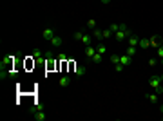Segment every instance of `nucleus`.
Masks as SVG:
<instances>
[{"instance_id": "obj_1", "label": "nucleus", "mask_w": 163, "mask_h": 121, "mask_svg": "<svg viewBox=\"0 0 163 121\" xmlns=\"http://www.w3.org/2000/svg\"><path fill=\"white\" fill-rule=\"evenodd\" d=\"M114 36H116V40H118V42H125L127 38L131 36V29L127 27L125 24H121V26H120V29H118V31L114 33Z\"/></svg>"}, {"instance_id": "obj_2", "label": "nucleus", "mask_w": 163, "mask_h": 121, "mask_svg": "<svg viewBox=\"0 0 163 121\" xmlns=\"http://www.w3.org/2000/svg\"><path fill=\"white\" fill-rule=\"evenodd\" d=\"M149 87H152V89L160 94L161 92V78H160V76H152L150 81H149Z\"/></svg>"}, {"instance_id": "obj_3", "label": "nucleus", "mask_w": 163, "mask_h": 121, "mask_svg": "<svg viewBox=\"0 0 163 121\" xmlns=\"http://www.w3.org/2000/svg\"><path fill=\"white\" fill-rule=\"evenodd\" d=\"M54 35H56V33H54V29H44V31H42V38H44V40H47V42L51 40Z\"/></svg>"}, {"instance_id": "obj_4", "label": "nucleus", "mask_w": 163, "mask_h": 121, "mask_svg": "<svg viewBox=\"0 0 163 121\" xmlns=\"http://www.w3.org/2000/svg\"><path fill=\"white\" fill-rule=\"evenodd\" d=\"M49 43H51V45H54V47H60L62 45V36H58V35H54L53 38H51V40H49Z\"/></svg>"}, {"instance_id": "obj_5", "label": "nucleus", "mask_w": 163, "mask_h": 121, "mask_svg": "<svg viewBox=\"0 0 163 121\" xmlns=\"http://www.w3.org/2000/svg\"><path fill=\"white\" fill-rule=\"evenodd\" d=\"M149 40H150V45H154V47L163 45V38H160V36H150Z\"/></svg>"}, {"instance_id": "obj_6", "label": "nucleus", "mask_w": 163, "mask_h": 121, "mask_svg": "<svg viewBox=\"0 0 163 121\" xmlns=\"http://www.w3.org/2000/svg\"><path fill=\"white\" fill-rule=\"evenodd\" d=\"M58 83H60V87H67L73 83V78H69V76H62L60 80H58Z\"/></svg>"}, {"instance_id": "obj_7", "label": "nucleus", "mask_w": 163, "mask_h": 121, "mask_svg": "<svg viewBox=\"0 0 163 121\" xmlns=\"http://www.w3.org/2000/svg\"><path fill=\"white\" fill-rule=\"evenodd\" d=\"M131 61H132V56H129V54H125V56H120V63H121L123 67L131 65Z\"/></svg>"}, {"instance_id": "obj_8", "label": "nucleus", "mask_w": 163, "mask_h": 121, "mask_svg": "<svg viewBox=\"0 0 163 121\" xmlns=\"http://www.w3.org/2000/svg\"><path fill=\"white\" fill-rule=\"evenodd\" d=\"M138 47H141V49H149V47H150V40H149V38H140Z\"/></svg>"}, {"instance_id": "obj_9", "label": "nucleus", "mask_w": 163, "mask_h": 121, "mask_svg": "<svg viewBox=\"0 0 163 121\" xmlns=\"http://www.w3.org/2000/svg\"><path fill=\"white\" fill-rule=\"evenodd\" d=\"M127 42H129V45H131V47H138V43H140V38L134 36V35H131L129 38H127Z\"/></svg>"}, {"instance_id": "obj_10", "label": "nucleus", "mask_w": 163, "mask_h": 121, "mask_svg": "<svg viewBox=\"0 0 163 121\" xmlns=\"http://www.w3.org/2000/svg\"><path fill=\"white\" fill-rule=\"evenodd\" d=\"M85 67H83V65H80V67H75V71H73V72H75V76H76V78H80V76H83V74H85Z\"/></svg>"}, {"instance_id": "obj_11", "label": "nucleus", "mask_w": 163, "mask_h": 121, "mask_svg": "<svg viewBox=\"0 0 163 121\" xmlns=\"http://www.w3.org/2000/svg\"><path fill=\"white\" fill-rule=\"evenodd\" d=\"M33 58L34 60H42V58H46V52H42L40 49H34L33 51Z\"/></svg>"}, {"instance_id": "obj_12", "label": "nucleus", "mask_w": 163, "mask_h": 121, "mask_svg": "<svg viewBox=\"0 0 163 121\" xmlns=\"http://www.w3.org/2000/svg\"><path fill=\"white\" fill-rule=\"evenodd\" d=\"M92 36H94L96 38V40H102V38H103V29H92Z\"/></svg>"}, {"instance_id": "obj_13", "label": "nucleus", "mask_w": 163, "mask_h": 121, "mask_svg": "<svg viewBox=\"0 0 163 121\" xmlns=\"http://www.w3.org/2000/svg\"><path fill=\"white\" fill-rule=\"evenodd\" d=\"M85 54H87L89 58H92V56L96 54V49H94L92 45H87V49H85Z\"/></svg>"}, {"instance_id": "obj_14", "label": "nucleus", "mask_w": 163, "mask_h": 121, "mask_svg": "<svg viewBox=\"0 0 163 121\" xmlns=\"http://www.w3.org/2000/svg\"><path fill=\"white\" fill-rule=\"evenodd\" d=\"M82 43H85V45H89L91 43V35H87V33H83L82 35V40H80Z\"/></svg>"}, {"instance_id": "obj_15", "label": "nucleus", "mask_w": 163, "mask_h": 121, "mask_svg": "<svg viewBox=\"0 0 163 121\" xmlns=\"http://www.w3.org/2000/svg\"><path fill=\"white\" fill-rule=\"evenodd\" d=\"M91 60H92V61H94V63H100V61L103 60V54H100V52H96V54H94V56H92V58H91Z\"/></svg>"}, {"instance_id": "obj_16", "label": "nucleus", "mask_w": 163, "mask_h": 121, "mask_svg": "<svg viewBox=\"0 0 163 121\" xmlns=\"http://www.w3.org/2000/svg\"><path fill=\"white\" fill-rule=\"evenodd\" d=\"M145 98H147V99H149V101H150V103H156V101H158V92H156V94H147V96H145Z\"/></svg>"}, {"instance_id": "obj_17", "label": "nucleus", "mask_w": 163, "mask_h": 121, "mask_svg": "<svg viewBox=\"0 0 163 121\" xmlns=\"http://www.w3.org/2000/svg\"><path fill=\"white\" fill-rule=\"evenodd\" d=\"M120 26H121V24H111V26H109V29L112 31V35H114V33L118 31V29H120Z\"/></svg>"}, {"instance_id": "obj_18", "label": "nucleus", "mask_w": 163, "mask_h": 121, "mask_svg": "<svg viewBox=\"0 0 163 121\" xmlns=\"http://www.w3.org/2000/svg\"><path fill=\"white\" fill-rule=\"evenodd\" d=\"M96 52H100V54H105V45H103V43H100V45L96 47Z\"/></svg>"}, {"instance_id": "obj_19", "label": "nucleus", "mask_w": 163, "mask_h": 121, "mask_svg": "<svg viewBox=\"0 0 163 121\" xmlns=\"http://www.w3.org/2000/svg\"><path fill=\"white\" fill-rule=\"evenodd\" d=\"M109 36H112V31H111V29H103V38H109Z\"/></svg>"}, {"instance_id": "obj_20", "label": "nucleus", "mask_w": 163, "mask_h": 121, "mask_svg": "<svg viewBox=\"0 0 163 121\" xmlns=\"http://www.w3.org/2000/svg\"><path fill=\"white\" fill-rule=\"evenodd\" d=\"M111 61H112L114 65H116V63H120V56H118V54H112V56H111Z\"/></svg>"}, {"instance_id": "obj_21", "label": "nucleus", "mask_w": 163, "mask_h": 121, "mask_svg": "<svg viewBox=\"0 0 163 121\" xmlns=\"http://www.w3.org/2000/svg\"><path fill=\"white\" fill-rule=\"evenodd\" d=\"M127 54H129V56H134V54H136V47H131V45H129V49H127Z\"/></svg>"}, {"instance_id": "obj_22", "label": "nucleus", "mask_w": 163, "mask_h": 121, "mask_svg": "<svg viewBox=\"0 0 163 121\" xmlns=\"http://www.w3.org/2000/svg\"><path fill=\"white\" fill-rule=\"evenodd\" d=\"M87 27L89 29H96V20H89L87 22Z\"/></svg>"}, {"instance_id": "obj_23", "label": "nucleus", "mask_w": 163, "mask_h": 121, "mask_svg": "<svg viewBox=\"0 0 163 121\" xmlns=\"http://www.w3.org/2000/svg\"><path fill=\"white\" fill-rule=\"evenodd\" d=\"M82 35H83V31H76L75 33V40H82Z\"/></svg>"}, {"instance_id": "obj_24", "label": "nucleus", "mask_w": 163, "mask_h": 121, "mask_svg": "<svg viewBox=\"0 0 163 121\" xmlns=\"http://www.w3.org/2000/svg\"><path fill=\"white\" fill-rule=\"evenodd\" d=\"M156 63H158L156 58H149V65H150V67H156Z\"/></svg>"}, {"instance_id": "obj_25", "label": "nucleus", "mask_w": 163, "mask_h": 121, "mask_svg": "<svg viewBox=\"0 0 163 121\" xmlns=\"http://www.w3.org/2000/svg\"><path fill=\"white\" fill-rule=\"evenodd\" d=\"M114 69H116V72H121V71H123V65H121V63H116Z\"/></svg>"}, {"instance_id": "obj_26", "label": "nucleus", "mask_w": 163, "mask_h": 121, "mask_svg": "<svg viewBox=\"0 0 163 121\" xmlns=\"http://www.w3.org/2000/svg\"><path fill=\"white\" fill-rule=\"evenodd\" d=\"M158 56H160V58H163V45H160V47H158Z\"/></svg>"}, {"instance_id": "obj_27", "label": "nucleus", "mask_w": 163, "mask_h": 121, "mask_svg": "<svg viewBox=\"0 0 163 121\" xmlns=\"http://www.w3.org/2000/svg\"><path fill=\"white\" fill-rule=\"evenodd\" d=\"M100 2H102V4H109V2H111V0H100Z\"/></svg>"}, {"instance_id": "obj_28", "label": "nucleus", "mask_w": 163, "mask_h": 121, "mask_svg": "<svg viewBox=\"0 0 163 121\" xmlns=\"http://www.w3.org/2000/svg\"><path fill=\"white\" fill-rule=\"evenodd\" d=\"M160 78H161V83H163V74H161V76H160Z\"/></svg>"}, {"instance_id": "obj_29", "label": "nucleus", "mask_w": 163, "mask_h": 121, "mask_svg": "<svg viewBox=\"0 0 163 121\" xmlns=\"http://www.w3.org/2000/svg\"><path fill=\"white\" fill-rule=\"evenodd\" d=\"M161 92H163V83H161Z\"/></svg>"}, {"instance_id": "obj_30", "label": "nucleus", "mask_w": 163, "mask_h": 121, "mask_svg": "<svg viewBox=\"0 0 163 121\" xmlns=\"http://www.w3.org/2000/svg\"><path fill=\"white\" fill-rule=\"evenodd\" d=\"M161 67H163V58H161Z\"/></svg>"}, {"instance_id": "obj_31", "label": "nucleus", "mask_w": 163, "mask_h": 121, "mask_svg": "<svg viewBox=\"0 0 163 121\" xmlns=\"http://www.w3.org/2000/svg\"><path fill=\"white\" fill-rule=\"evenodd\" d=\"M161 114H163V107H161ZM161 118H163V116H161Z\"/></svg>"}]
</instances>
